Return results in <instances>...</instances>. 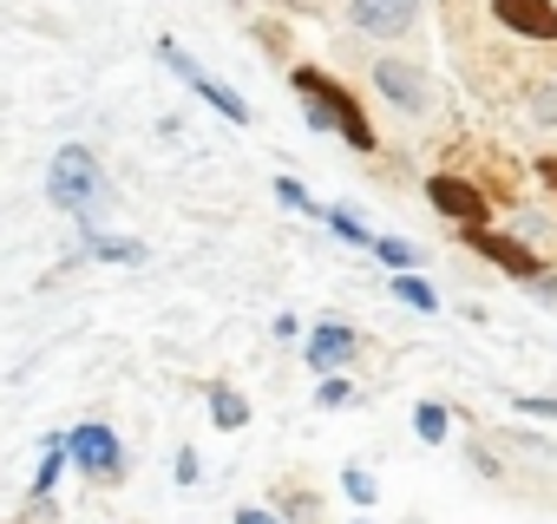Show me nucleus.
Masks as SVG:
<instances>
[{"label":"nucleus","instance_id":"obj_1","mask_svg":"<svg viewBox=\"0 0 557 524\" xmlns=\"http://www.w3.org/2000/svg\"><path fill=\"white\" fill-rule=\"evenodd\" d=\"M296 92H309L315 105H309V118L322 125V132H342L355 151H374V125H368V112L355 105V92L348 86H335L322 66H296Z\"/></svg>","mask_w":557,"mask_h":524},{"label":"nucleus","instance_id":"obj_2","mask_svg":"<svg viewBox=\"0 0 557 524\" xmlns=\"http://www.w3.org/2000/svg\"><path fill=\"white\" fill-rule=\"evenodd\" d=\"M47 197H53L60 210H73V216L92 210V197H99V164H92L86 145H66V151L53 158V171H47Z\"/></svg>","mask_w":557,"mask_h":524},{"label":"nucleus","instance_id":"obj_3","mask_svg":"<svg viewBox=\"0 0 557 524\" xmlns=\"http://www.w3.org/2000/svg\"><path fill=\"white\" fill-rule=\"evenodd\" d=\"M66 452H73V459H79V472H92V478H119V465H125L119 433H112V426H99V420H86V426L66 439Z\"/></svg>","mask_w":557,"mask_h":524},{"label":"nucleus","instance_id":"obj_4","mask_svg":"<svg viewBox=\"0 0 557 524\" xmlns=\"http://www.w3.org/2000/svg\"><path fill=\"white\" fill-rule=\"evenodd\" d=\"M158 60H164V66H171V73H177V79H184V86H190V92H203V99H210V105H216V112H223V118H236V125H243V118H249V105H243V99H236V92H230V86H216V79H210V73H203V66H197V60H190V53H177V47H171V40H164V47H158Z\"/></svg>","mask_w":557,"mask_h":524},{"label":"nucleus","instance_id":"obj_5","mask_svg":"<svg viewBox=\"0 0 557 524\" xmlns=\"http://www.w3.org/2000/svg\"><path fill=\"white\" fill-rule=\"evenodd\" d=\"M426 197H433V210H440V216H453L459 229H485V216H492V210H485V197H479L466 177H453V171H440V177L426 184Z\"/></svg>","mask_w":557,"mask_h":524},{"label":"nucleus","instance_id":"obj_6","mask_svg":"<svg viewBox=\"0 0 557 524\" xmlns=\"http://www.w3.org/2000/svg\"><path fill=\"white\" fill-rule=\"evenodd\" d=\"M492 14L524 40H557V0H492Z\"/></svg>","mask_w":557,"mask_h":524},{"label":"nucleus","instance_id":"obj_7","mask_svg":"<svg viewBox=\"0 0 557 524\" xmlns=\"http://www.w3.org/2000/svg\"><path fill=\"white\" fill-rule=\"evenodd\" d=\"M348 14H355V27H361V34L394 40V34H407V27H413V0H348Z\"/></svg>","mask_w":557,"mask_h":524},{"label":"nucleus","instance_id":"obj_8","mask_svg":"<svg viewBox=\"0 0 557 524\" xmlns=\"http://www.w3.org/2000/svg\"><path fill=\"white\" fill-rule=\"evenodd\" d=\"M466 242H472L479 255H492L505 276H524V283H537V255H531L524 242H511V236H492V229H466Z\"/></svg>","mask_w":557,"mask_h":524},{"label":"nucleus","instance_id":"obj_9","mask_svg":"<svg viewBox=\"0 0 557 524\" xmlns=\"http://www.w3.org/2000/svg\"><path fill=\"white\" fill-rule=\"evenodd\" d=\"M374 79H381V92H387V99H400L407 112H420V105H426V79H420L413 66H400V60H381V66H374Z\"/></svg>","mask_w":557,"mask_h":524},{"label":"nucleus","instance_id":"obj_10","mask_svg":"<svg viewBox=\"0 0 557 524\" xmlns=\"http://www.w3.org/2000/svg\"><path fill=\"white\" fill-rule=\"evenodd\" d=\"M355 354V328H342V322H329V328H315L309 335V367H322V374H335L342 361Z\"/></svg>","mask_w":557,"mask_h":524},{"label":"nucleus","instance_id":"obj_11","mask_svg":"<svg viewBox=\"0 0 557 524\" xmlns=\"http://www.w3.org/2000/svg\"><path fill=\"white\" fill-rule=\"evenodd\" d=\"M86 249L106 255V262H145V242H132V236H106V229H86Z\"/></svg>","mask_w":557,"mask_h":524},{"label":"nucleus","instance_id":"obj_12","mask_svg":"<svg viewBox=\"0 0 557 524\" xmlns=\"http://www.w3.org/2000/svg\"><path fill=\"white\" fill-rule=\"evenodd\" d=\"M210 420H216L223 433H236V426L249 420V400H243L236 387H210Z\"/></svg>","mask_w":557,"mask_h":524},{"label":"nucleus","instance_id":"obj_13","mask_svg":"<svg viewBox=\"0 0 557 524\" xmlns=\"http://www.w3.org/2000/svg\"><path fill=\"white\" fill-rule=\"evenodd\" d=\"M446 420H453V413H446L440 400H420V407H413V433H420L426 446H440V439H446Z\"/></svg>","mask_w":557,"mask_h":524},{"label":"nucleus","instance_id":"obj_14","mask_svg":"<svg viewBox=\"0 0 557 524\" xmlns=\"http://www.w3.org/2000/svg\"><path fill=\"white\" fill-rule=\"evenodd\" d=\"M394 289H400V302H407V309H420V315H433V309H440V296H433L420 276H394Z\"/></svg>","mask_w":557,"mask_h":524},{"label":"nucleus","instance_id":"obj_15","mask_svg":"<svg viewBox=\"0 0 557 524\" xmlns=\"http://www.w3.org/2000/svg\"><path fill=\"white\" fill-rule=\"evenodd\" d=\"M60 465H66V439H47V459H40V472H34V491H40V498L53 491V478H60Z\"/></svg>","mask_w":557,"mask_h":524},{"label":"nucleus","instance_id":"obj_16","mask_svg":"<svg viewBox=\"0 0 557 524\" xmlns=\"http://www.w3.org/2000/svg\"><path fill=\"white\" fill-rule=\"evenodd\" d=\"M329 223H335V236H348V242H368V249H374V229H368V223H355L348 210H329Z\"/></svg>","mask_w":557,"mask_h":524},{"label":"nucleus","instance_id":"obj_17","mask_svg":"<svg viewBox=\"0 0 557 524\" xmlns=\"http://www.w3.org/2000/svg\"><path fill=\"white\" fill-rule=\"evenodd\" d=\"M374 249H381V262H394V270H407V262H413V242H394V236H374Z\"/></svg>","mask_w":557,"mask_h":524},{"label":"nucleus","instance_id":"obj_18","mask_svg":"<svg viewBox=\"0 0 557 524\" xmlns=\"http://www.w3.org/2000/svg\"><path fill=\"white\" fill-rule=\"evenodd\" d=\"M275 197H283L289 210H315V203H309V190H302L296 177H275Z\"/></svg>","mask_w":557,"mask_h":524},{"label":"nucleus","instance_id":"obj_19","mask_svg":"<svg viewBox=\"0 0 557 524\" xmlns=\"http://www.w3.org/2000/svg\"><path fill=\"white\" fill-rule=\"evenodd\" d=\"M348 498H355V504H374V478L355 472V465H348Z\"/></svg>","mask_w":557,"mask_h":524},{"label":"nucleus","instance_id":"obj_20","mask_svg":"<svg viewBox=\"0 0 557 524\" xmlns=\"http://www.w3.org/2000/svg\"><path fill=\"white\" fill-rule=\"evenodd\" d=\"M315 400H322V407H348V380H335V374H329V380H322V394H315Z\"/></svg>","mask_w":557,"mask_h":524},{"label":"nucleus","instance_id":"obj_21","mask_svg":"<svg viewBox=\"0 0 557 524\" xmlns=\"http://www.w3.org/2000/svg\"><path fill=\"white\" fill-rule=\"evenodd\" d=\"M531 112H537V118L550 125V118H557V86H537V99H531Z\"/></svg>","mask_w":557,"mask_h":524},{"label":"nucleus","instance_id":"obj_22","mask_svg":"<svg viewBox=\"0 0 557 524\" xmlns=\"http://www.w3.org/2000/svg\"><path fill=\"white\" fill-rule=\"evenodd\" d=\"M190 478H197V452L184 446V452H177V485H190Z\"/></svg>","mask_w":557,"mask_h":524},{"label":"nucleus","instance_id":"obj_23","mask_svg":"<svg viewBox=\"0 0 557 524\" xmlns=\"http://www.w3.org/2000/svg\"><path fill=\"white\" fill-rule=\"evenodd\" d=\"M236 524H283V517H275V511H256V504H249V511H236Z\"/></svg>","mask_w":557,"mask_h":524},{"label":"nucleus","instance_id":"obj_24","mask_svg":"<svg viewBox=\"0 0 557 524\" xmlns=\"http://www.w3.org/2000/svg\"><path fill=\"white\" fill-rule=\"evenodd\" d=\"M518 407H524V413H544V420H557V400H531V394H524Z\"/></svg>","mask_w":557,"mask_h":524},{"label":"nucleus","instance_id":"obj_25","mask_svg":"<svg viewBox=\"0 0 557 524\" xmlns=\"http://www.w3.org/2000/svg\"><path fill=\"white\" fill-rule=\"evenodd\" d=\"M537 171H544V184H550V190H557V158H544V164H537Z\"/></svg>","mask_w":557,"mask_h":524}]
</instances>
